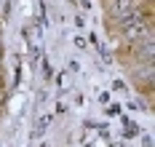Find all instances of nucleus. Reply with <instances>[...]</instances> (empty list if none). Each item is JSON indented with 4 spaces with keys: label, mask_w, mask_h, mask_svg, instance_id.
Wrapping results in <instances>:
<instances>
[{
    "label": "nucleus",
    "mask_w": 155,
    "mask_h": 147,
    "mask_svg": "<svg viewBox=\"0 0 155 147\" xmlns=\"http://www.w3.org/2000/svg\"><path fill=\"white\" fill-rule=\"evenodd\" d=\"M118 27H120V32L128 43H137V40H144V38H150V21H144V16L139 14V8L131 14V16H126L118 21Z\"/></svg>",
    "instance_id": "1"
},
{
    "label": "nucleus",
    "mask_w": 155,
    "mask_h": 147,
    "mask_svg": "<svg viewBox=\"0 0 155 147\" xmlns=\"http://www.w3.org/2000/svg\"><path fill=\"white\" fill-rule=\"evenodd\" d=\"M137 8H139V0H110V5H107L110 16L115 19V21H120V19L131 16Z\"/></svg>",
    "instance_id": "2"
}]
</instances>
